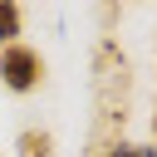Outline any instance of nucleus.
<instances>
[{
  "instance_id": "obj_2",
  "label": "nucleus",
  "mask_w": 157,
  "mask_h": 157,
  "mask_svg": "<svg viewBox=\"0 0 157 157\" xmlns=\"http://www.w3.org/2000/svg\"><path fill=\"white\" fill-rule=\"evenodd\" d=\"M20 25H25L20 20V5L15 0H0V49L5 44H20Z\"/></svg>"
},
{
  "instance_id": "obj_1",
  "label": "nucleus",
  "mask_w": 157,
  "mask_h": 157,
  "mask_svg": "<svg viewBox=\"0 0 157 157\" xmlns=\"http://www.w3.org/2000/svg\"><path fill=\"white\" fill-rule=\"evenodd\" d=\"M0 83H5L10 93H34V88L44 83V59H39V49H29V44H5V49H0Z\"/></svg>"
},
{
  "instance_id": "obj_3",
  "label": "nucleus",
  "mask_w": 157,
  "mask_h": 157,
  "mask_svg": "<svg viewBox=\"0 0 157 157\" xmlns=\"http://www.w3.org/2000/svg\"><path fill=\"white\" fill-rule=\"evenodd\" d=\"M49 147H54V137H49V132H34V128H29V132H20V152H25V157H49Z\"/></svg>"
},
{
  "instance_id": "obj_4",
  "label": "nucleus",
  "mask_w": 157,
  "mask_h": 157,
  "mask_svg": "<svg viewBox=\"0 0 157 157\" xmlns=\"http://www.w3.org/2000/svg\"><path fill=\"white\" fill-rule=\"evenodd\" d=\"M103 157H157V147L152 142H113Z\"/></svg>"
}]
</instances>
